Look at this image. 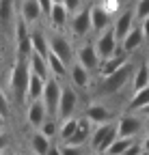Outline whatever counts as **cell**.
I'll return each mask as SVG.
<instances>
[{"label":"cell","instance_id":"ab89813d","mask_svg":"<svg viewBox=\"0 0 149 155\" xmlns=\"http://www.w3.org/2000/svg\"><path fill=\"white\" fill-rule=\"evenodd\" d=\"M46 155H63V149L61 147H56V144H52L50 149H48V153Z\"/></svg>","mask_w":149,"mask_h":155},{"label":"cell","instance_id":"ba28073f","mask_svg":"<svg viewBox=\"0 0 149 155\" xmlns=\"http://www.w3.org/2000/svg\"><path fill=\"white\" fill-rule=\"evenodd\" d=\"M76 61H78L82 67H86L89 71H95V69H100V65H102V58H100V54H97V50H95V43H84V45H80L78 52H76Z\"/></svg>","mask_w":149,"mask_h":155},{"label":"cell","instance_id":"83f0119b","mask_svg":"<svg viewBox=\"0 0 149 155\" xmlns=\"http://www.w3.org/2000/svg\"><path fill=\"white\" fill-rule=\"evenodd\" d=\"M13 17V0H0V30H7Z\"/></svg>","mask_w":149,"mask_h":155},{"label":"cell","instance_id":"60d3db41","mask_svg":"<svg viewBox=\"0 0 149 155\" xmlns=\"http://www.w3.org/2000/svg\"><path fill=\"white\" fill-rule=\"evenodd\" d=\"M141 142H143V151L149 155V134H145V138H143Z\"/></svg>","mask_w":149,"mask_h":155},{"label":"cell","instance_id":"30bf717a","mask_svg":"<svg viewBox=\"0 0 149 155\" xmlns=\"http://www.w3.org/2000/svg\"><path fill=\"white\" fill-rule=\"evenodd\" d=\"M50 50H52V54H56L61 61H65L67 65L71 63V58H73V48H71V43L67 41V37H63L61 32L50 37Z\"/></svg>","mask_w":149,"mask_h":155},{"label":"cell","instance_id":"cb8c5ba5","mask_svg":"<svg viewBox=\"0 0 149 155\" xmlns=\"http://www.w3.org/2000/svg\"><path fill=\"white\" fill-rule=\"evenodd\" d=\"M48 65H50V75H52V78L63 80V78L67 75V63L61 61L56 54H50V56H48Z\"/></svg>","mask_w":149,"mask_h":155},{"label":"cell","instance_id":"d590c367","mask_svg":"<svg viewBox=\"0 0 149 155\" xmlns=\"http://www.w3.org/2000/svg\"><path fill=\"white\" fill-rule=\"evenodd\" d=\"M0 114H2V116H9V101H7V97H5L2 91H0Z\"/></svg>","mask_w":149,"mask_h":155},{"label":"cell","instance_id":"44dd1931","mask_svg":"<svg viewBox=\"0 0 149 155\" xmlns=\"http://www.w3.org/2000/svg\"><path fill=\"white\" fill-rule=\"evenodd\" d=\"M43 15L41 7H39V0H24V5H22V17L26 19L28 24L37 22Z\"/></svg>","mask_w":149,"mask_h":155},{"label":"cell","instance_id":"f35d334b","mask_svg":"<svg viewBox=\"0 0 149 155\" xmlns=\"http://www.w3.org/2000/svg\"><path fill=\"white\" fill-rule=\"evenodd\" d=\"M141 28H143V35H145V41L149 43V17H145L141 22Z\"/></svg>","mask_w":149,"mask_h":155},{"label":"cell","instance_id":"52a82bcc","mask_svg":"<svg viewBox=\"0 0 149 155\" xmlns=\"http://www.w3.org/2000/svg\"><path fill=\"white\" fill-rule=\"evenodd\" d=\"M78 106V95L71 86H63L61 93V101H59V114H56V121H65L69 116H73V110Z\"/></svg>","mask_w":149,"mask_h":155},{"label":"cell","instance_id":"b9f144b4","mask_svg":"<svg viewBox=\"0 0 149 155\" xmlns=\"http://www.w3.org/2000/svg\"><path fill=\"white\" fill-rule=\"evenodd\" d=\"M138 114H141V116H149V106H145V108H143Z\"/></svg>","mask_w":149,"mask_h":155},{"label":"cell","instance_id":"6da1fadb","mask_svg":"<svg viewBox=\"0 0 149 155\" xmlns=\"http://www.w3.org/2000/svg\"><path fill=\"white\" fill-rule=\"evenodd\" d=\"M28 82H30V63L28 58L17 56V63L11 71V91L20 104L28 99Z\"/></svg>","mask_w":149,"mask_h":155},{"label":"cell","instance_id":"bcb514c9","mask_svg":"<svg viewBox=\"0 0 149 155\" xmlns=\"http://www.w3.org/2000/svg\"><path fill=\"white\" fill-rule=\"evenodd\" d=\"M117 2H119V5H121V7H123V5H125V2H127V0H117Z\"/></svg>","mask_w":149,"mask_h":155},{"label":"cell","instance_id":"8d00e7d4","mask_svg":"<svg viewBox=\"0 0 149 155\" xmlns=\"http://www.w3.org/2000/svg\"><path fill=\"white\" fill-rule=\"evenodd\" d=\"M39 7H41L43 15H48V17H50V13H52V7H54V2H52V0H39Z\"/></svg>","mask_w":149,"mask_h":155},{"label":"cell","instance_id":"3957f363","mask_svg":"<svg viewBox=\"0 0 149 155\" xmlns=\"http://www.w3.org/2000/svg\"><path fill=\"white\" fill-rule=\"evenodd\" d=\"M132 75H134V67L125 63L121 69H117L115 73H110L106 78H102V93L104 95H115L119 93L127 82H132Z\"/></svg>","mask_w":149,"mask_h":155},{"label":"cell","instance_id":"d6a6232c","mask_svg":"<svg viewBox=\"0 0 149 155\" xmlns=\"http://www.w3.org/2000/svg\"><path fill=\"white\" fill-rule=\"evenodd\" d=\"M82 2H84V0H63V5L67 7L69 15H73V13H78V11H80V7H82Z\"/></svg>","mask_w":149,"mask_h":155},{"label":"cell","instance_id":"d4e9b609","mask_svg":"<svg viewBox=\"0 0 149 155\" xmlns=\"http://www.w3.org/2000/svg\"><path fill=\"white\" fill-rule=\"evenodd\" d=\"M50 147H52L50 138H48V136H43L41 131H37V134L30 136V149L35 151V155H46Z\"/></svg>","mask_w":149,"mask_h":155},{"label":"cell","instance_id":"ac0fdd59","mask_svg":"<svg viewBox=\"0 0 149 155\" xmlns=\"http://www.w3.org/2000/svg\"><path fill=\"white\" fill-rule=\"evenodd\" d=\"M28 63H30V71H32V73L41 75L43 80H48V78H50V65H48V58H43L41 54L32 52L30 58H28Z\"/></svg>","mask_w":149,"mask_h":155},{"label":"cell","instance_id":"f6af8a7d","mask_svg":"<svg viewBox=\"0 0 149 155\" xmlns=\"http://www.w3.org/2000/svg\"><path fill=\"white\" fill-rule=\"evenodd\" d=\"M91 155H108V153H100V151H93Z\"/></svg>","mask_w":149,"mask_h":155},{"label":"cell","instance_id":"603a6c76","mask_svg":"<svg viewBox=\"0 0 149 155\" xmlns=\"http://www.w3.org/2000/svg\"><path fill=\"white\" fill-rule=\"evenodd\" d=\"M43 88H46V80H43L41 75H37V73H32V71H30V82H28V101L41 99Z\"/></svg>","mask_w":149,"mask_h":155},{"label":"cell","instance_id":"4dcf8cb0","mask_svg":"<svg viewBox=\"0 0 149 155\" xmlns=\"http://www.w3.org/2000/svg\"><path fill=\"white\" fill-rule=\"evenodd\" d=\"M134 13H136V19H138V22H143L145 17H149V0H138Z\"/></svg>","mask_w":149,"mask_h":155},{"label":"cell","instance_id":"e0dca14e","mask_svg":"<svg viewBox=\"0 0 149 155\" xmlns=\"http://www.w3.org/2000/svg\"><path fill=\"white\" fill-rule=\"evenodd\" d=\"M145 43V35H143V28L141 26H134L132 30L127 32V37L121 41V48L127 52V54H132V52H136L141 45Z\"/></svg>","mask_w":149,"mask_h":155},{"label":"cell","instance_id":"9c48e42d","mask_svg":"<svg viewBox=\"0 0 149 155\" xmlns=\"http://www.w3.org/2000/svg\"><path fill=\"white\" fill-rule=\"evenodd\" d=\"M93 30V22H91V9H80L78 13H73L71 17V32L73 37H86L89 32Z\"/></svg>","mask_w":149,"mask_h":155},{"label":"cell","instance_id":"d6986e66","mask_svg":"<svg viewBox=\"0 0 149 155\" xmlns=\"http://www.w3.org/2000/svg\"><path fill=\"white\" fill-rule=\"evenodd\" d=\"M30 41H32V52L41 54L43 58H48L52 54L50 43H48V39H46V35L41 30H30Z\"/></svg>","mask_w":149,"mask_h":155},{"label":"cell","instance_id":"9a60e30c","mask_svg":"<svg viewBox=\"0 0 149 155\" xmlns=\"http://www.w3.org/2000/svg\"><path fill=\"white\" fill-rule=\"evenodd\" d=\"M110 17L113 15L104 9V5H93L91 7V22H93V30L95 32H102L110 26Z\"/></svg>","mask_w":149,"mask_h":155},{"label":"cell","instance_id":"277c9868","mask_svg":"<svg viewBox=\"0 0 149 155\" xmlns=\"http://www.w3.org/2000/svg\"><path fill=\"white\" fill-rule=\"evenodd\" d=\"M117 131L121 138H134L141 131H145V119L138 112H127L123 116H119L117 121Z\"/></svg>","mask_w":149,"mask_h":155},{"label":"cell","instance_id":"e575fe53","mask_svg":"<svg viewBox=\"0 0 149 155\" xmlns=\"http://www.w3.org/2000/svg\"><path fill=\"white\" fill-rule=\"evenodd\" d=\"M143 153H145V151H143V142H136V140H134L123 155H143Z\"/></svg>","mask_w":149,"mask_h":155},{"label":"cell","instance_id":"7402d4cb","mask_svg":"<svg viewBox=\"0 0 149 155\" xmlns=\"http://www.w3.org/2000/svg\"><path fill=\"white\" fill-rule=\"evenodd\" d=\"M145 106H149V86L134 91L132 99H130V106H127V112H141Z\"/></svg>","mask_w":149,"mask_h":155},{"label":"cell","instance_id":"ffe728a7","mask_svg":"<svg viewBox=\"0 0 149 155\" xmlns=\"http://www.w3.org/2000/svg\"><path fill=\"white\" fill-rule=\"evenodd\" d=\"M67 15H69V11H67V7L63 2L61 5H54L52 7V13H50V24L56 28V30H63L67 26Z\"/></svg>","mask_w":149,"mask_h":155},{"label":"cell","instance_id":"f1b7e54d","mask_svg":"<svg viewBox=\"0 0 149 155\" xmlns=\"http://www.w3.org/2000/svg\"><path fill=\"white\" fill-rule=\"evenodd\" d=\"M132 142H134V138H121V136H117V140L108 147L106 153H108V155H123V153L130 149V144H132Z\"/></svg>","mask_w":149,"mask_h":155},{"label":"cell","instance_id":"1f68e13d","mask_svg":"<svg viewBox=\"0 0 149 155\" xmlns=\"http://www.w3.org/2000/svg\"><path fill=\"white\" fill-rule=\"evenodd\" d=\"M63 155H84V149L82 147H76V144H67L63 142Z\"/></svg>","mask_w":149,"mask_h":155},{"label":"cell","instance_id":"7c38bea8","mask_svg":"<svg viewBox=\"0 0 149 155\" xmlns=\"http://www.w3.org/2000/svg\"><path fill=\"white\" fill-rule=\"evenodd\" d=\"M134 19H136V13H134V9H125V11H121L119 13V17L115 19V32H117V39L119 41H123V39L127 37V32L134 28Z\"/></svg>","mask_w":149,"mask_h":155},{"label":"cell","instance_id":"7a4b0ae2","mask_svg":"<svg viewBox=\"0 0 149 155\" xmlns=\"http://www.w3.org/2000/svg\"><path fill=\"white\" fill-rule=\"evenodd\" d=\"M117 136H119V131H117V121H108V123L97 125L95 129H93V134H91V142H89V144H91V151L106 153L108 147L117 140Z\"/></svg>","mask_w":149,"mask_h":155},{"label":"cell","instance_id":"2e32d148","mask_svg":"<svg viewBox=\"0 0 149 155\" xmlns=\"http://www.w3.org/2000/svg\"><path fill=\"white\" fill-rule=\"evenodd\" d=\"M69 78H71V82H73V86H76V88H80V91H86V88H89V82H91L89 69L82 67L78 61L71 65V69H69Z\"/></svg>","mask_w":149,"mask_h":155},{"label":"cell","instance_id":"f546056e","mask_svg":"<svg viewBox=\"0 0 149 155\" xmlns=\"http://www.w3.org/2000/svg\"><path fill=\"white\" fill-rule=\"evenodd\" d=\"M39 131H41L43 136H48V138L52 140L54 136L59 134V125H56V119H46V121H43V125L39 127Z\"/></svg>","mask_w":149,"mask_h":155},{"label":"cell","instance_id":"7bdbcfd3","mask_svg":"<svg viewBox=\"0 0 149 155\" xmlns=\"http://www.w3.org/2000/svg\"><path fill=\"white\" fill-rule=\"evenodd\" d=\"M5 121H7V116H2V114H0V131L5 129Z\"/></svg>","mask_w":149,"mask_h":155},{"label":"cell","instance_id":"7dc6e473","mask_svg":"<svg viewBox=\"0 0 149 155\" xmlns=\"http://www.w3.org/2000/svg\"><path fill=\"white\" fill-rule=\"evenodd\" d=\"M52 2H54V5H61V2H63V0H52Z\"/></svg>","mask_w":149,"mask_h":155},{"label":"cell","instance_id":"f907efd6","mask_svg":"<svg viewBox=\"0 0 149 155\" xmlns=\"http://www.w3.org/2000/svg\"><path fill=\"white\" fill-rule=\"evenodd\" d=\"M147 65H149V61H147Z\"/></svg>","mask_w":149,"mask_h":155},{"label":"cell","instance_id":"681fc988","mask_svg":"<svg viewBox=\"0 0 149 155\" xmlns=\"http://www.w3.org/2000/svg\"><path fill=\"white\" fill-rule=\"evenodd\" d=\"M143 155H147V153H143Z\"/></svg>","mask_w":149,"mask_h":155},{"label":"cell","instance_id":"5b68a950","mask_svg":"<svg viewBox=\"0 0 149 155\" xmlns=\"http://www.w3.org/2000/svg\"><path fill=\"white\" fill-rule=\"evenodd\" d=\"M61 93H63V86L59 84L56 78H48L46 80V88H43V95H41V99L48 108V114H50V119H56V114H59V101H61Z\"/></svg>","mask_w":149,"mask_h":155},{"label":"cell","instance_id":"8fae6325","mask_svg":"<svg viewBox=\"0 0 149 155\" xmlns=\"http://www.w3.org/2000/svg\"><path fill=\"white\" fill-rule=\"evenodd\" d=\"M127 52L123 50V48H119L113 56H110V58H104V61H102V65H100V75L102 78H106V75H110V73H115L117 69H121L125 63H127Z\"/></svg>","mask_w":149,"mask_h":155},{"label":"cell","instance_id":"ee69618b","mask_svg":"<svg viewBox=\"0 0 149 155\" xmlns=\"http://www.w3.org/2000/svg\"><path fill=\"white\" fill-rule=\"evenodd\" d=\"M145 119V134H149V116H143Z\"/></svg>","mask_w":149,"mask_h":155},{"label":"cell","instance_id":"4316f807","mask_svg":"<svg viewBox=\"0 0 149 155\" xmlns=\"http://www.w3.org/2000/svg\"><path fill=\"white\" fill-rule=\"evenodd\" d=\"M78 123H80V119H73V116H69V119H65V121H61V127H59V136L63 138V142H67L73 134L78 131Z\"/></svg>","mask_w":149,"mask_h":155},{"label":"cell","instance_id":"74e56055","mask_svg":"<svg viewBox=\"0 0 149 155\" xmlns=\"http://www.w3.org/2000/svg\"><path fill=\"white\" fill-rule=\"evenodd\" d=\"M7 147H9V136L5 131H0V153H5Z\"/></svg>","mask_w":149,"mask_h":155},{"label":"cell","instance_id":"5bb4252c","mask_svg":"<svg viewBox=\"0 0 149 155\" xmlns=\"http://www.w3.org/2000/svg\"><path fill=\"white\" fill-rule=\"evenodd\" d=\"M84 116L93 123V125H102V123H108L113 121V112H110L104 104H91L84 112Z\"/></svg>","mask_w":149,"mask_h":155},{"label":"cell","instance_id":"836d02e7","mask_svg":"<svg viewBox=\"0 0 149 155\" xmlns=\"http://www.w3.org/2000/svg\"><path fill=\"white\" fill-rule=\"evenodd\" d=\"M102 5H104V9H106L110 15H117L119 9H121V5L117 2V0H102Z\"/></svg>","mask_w":149,"mask_h":155},{"label":"cell","instance_id":"8992f818","mask_svg":"<svg viewBox=\"0 0 149 155\" xmlns=\"http://www.w3.org/2000/svg\"><path fill=\"white\" fill-rule=\"evenodd\" d=\"M117 43H119V39H117V32H115V28H106V30H102L100 32V37L95 39V50H97V54H100V58L104 61V58H110L119 48H117Z\"/></svg>","mask_w":149,"mask_h":155},{"label":"cell","instance_id":"c3c4849f","mask_svg":"<svg viewBox=\"0 0 149 155\" xmlns=\"http://www.w3.org/2000/svg\"><path fill=\"white\" fill-rule=\"evenodd\" d=\"M0 155H5V153H0Z\"/></svg>","mask_w":149,"mask_h":155},{"label":"cell","instance_id":"4fadbf2b","mask_svg":"<svg viewBox=\"0 0 149 155\" xmlns=\"http://www.w3.org/2000/svg\"><path fill=\"white\" fill-rule=\"evenodd\" d=\"M46 119H48V108H46L43 99L28 101V123L32 127H41Z\"/></svg>","mask_w":149,"mask_h":155},{"label":"cell","instance_id":"484cf974","mask_svg":"<svg viewBox=\"0 0 149 155\" xmlns=\"http://www.w3.org/2000/svg\"><path fill=\"white\" fill-rule=\"evenodd\" d=\"M149 86V65H141L132 75V91H141Z\"/></svg>","mask_w":149,"mask_h":155}]
</instances>
